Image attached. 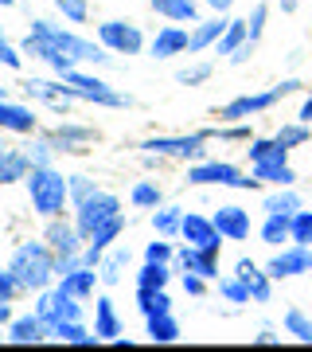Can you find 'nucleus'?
Returning <instances> with one entry per match:
<instances>
[{
    "label": "nucleus",
    "mask_w": 312,
    "mask_h": 352,
    "mask_svg": "<svg viewBox=\"0 0 312 352\" xmlns=\"http://www.w3.org/2000/svg\"><path fill=\"white\" fill-rule=\"evenodd\" d=\"M55 8H59L67 20H75V24H86V0H51Z\"/></svg>",
    "instance_id": "37998d69"
},
{
    "label": "nucleus",
    "mask_w": 312,
    "mask_h": 352,
    "mask_svg": "<svg viewBox=\"0 0 312 352\" xmlns=\"http://www.w3.org/2000/svg\"><path fill=\"white\" fill-rule=\"evenodd\" d=\"M211 223L219 227V235H223V239H230V243L250 239V212H246V208H238V204L219 208V212L211 215Z\"/></svg>",
    "instance_id": "4468645a"
},
{
    "label": "nucleus",
    "mask_w": 312,
    "mask_h": 352,
    "mask_svg": "<svg viewBox=\"0 0 312 352\" xmlns=\"http://www.w3.org/2000/svg\"><path fill=\"white\" fill-rule=\"evenodd\" d=\"M113 215H121V200L113 196V192H94L90 200L75 204V227L82 231V239H90L94 231H98L106 219H113Z\"/></svg>",
    "instance_id": "0eeeda50"
},
{
    "label": "nucleus",
    "mask_w": 312,
    "mask_h": 352,
    "mask_svg": "<svg viewBox=\"0 0 312 352\" xmlns=\"http://www.w3.org/2000/svg\"><path fill=\"white\" fill-rule=\"evenodd\" d=\"M129 266V247H117V251H110L106 258H101L98 274H101V286H117L121 282V270Z\"/></svg>",
    "instance_id": "c756f323"
},
{
    "label": "nucleus",
    "mask_w": 312,
    "mask_h": 352,
    "mask_svg": "<svg viewBox=\"0 0 312 352\" xmlns=\"http://www.w3.org/2000/svg\"><path fill=\"white\" fill-rule=\"evenodd\" d=\"M265 270H269V278H297V274H309L312 270V251L309 247H300V243H289L285 251L281 254H274V258H269V266H265Z\"/></svg>",
    "instance_id": "f8f14e48"
},
{
    "label": "nucleus",
    "mask_w": 312,
    "mask_h": 352,
    "mask_svg": "<svg viewBox=\"0 0 312 352\" xmlns=\"http://www.w3.org/2000/svg\"><path fill=\"white\" fill-rule=\"evenodd\" d=\"M67 78L71 87H75V98L78 102H98V106H110V110H121V106H133V98H125V94H117V90H110V82H101V78L94 75H82V71H67Z\"/></svg>",
    "instance_id": "6e6552de"
},
{
    "label": "nucleus",
    "mask_w": 312,
    "mask_h": 352,
    "mask_svg": "<svg viewBox=\"0 0 312 352\" xmlns=\"http://www.w3.org/2000/svg\"><path fill=\"white\" fill-rule=\"evenodd\" d=\"M187 51V32L184 28H160L156 39H152V59H172V55H184Z\"/></svg>",
    "instance_id": "412c9836"
},
{
    "label": "nucleus",
    "mask_w": 312,
    "mask_h": 352,
    "mask_svg": "<svg viewBox=\"0 0 312 352\" xmlns=\"http://www.w3.org/2000/svg\"><path fill=\"white\" fill-rule=\"evenodd\" d=\"M262 243H269V247L293 243V215H265V223H262Z\"/></svg>",
    "instance_id": "a878e982"
},
{
    "label": "nucleus",
    "mask_w": 312,
    "mask_h": 352,
    "mask_svg": "<svg viewBox=\"0 0 312 352\" xmlns=\"http://www.w3.org/2000/svg\"><path fill=\"white\" fill-rule=\"evenodd\" d=\"M137 309H141V317L172 314V298L164 289H137Z\"/></svg>",
    "instance_id": "c85d7f7f"
},
{
    "label": "nucleus",
    "mask_w": 312,
    "mask_h": 352,
    "mask_svg": "<svg viewBox=\"0 0 312 352\" xmlns=\"http://www.w3.org/2000/svg\"><path fill=\"white\" fill-rule=\"evenodd\" d=\"M145 263H172V243H149L145 247Z\"/></svg>",
    "instance_id": "8fccbe9b"
},
{
    "label": "nucleus",
    "mask_w": 312,
    "mask_h": 352,
    "mask_svg": "<svg viewBox=\"0 0 312 352\" xmlns=\"http://www.w3.org/2000/svg\"><path fill=\"white\" fill-rule=\"evenodd\" d=\"M187 184H219V188H246V192H258L262 180L250 173L242 176L230 161H200L187 168Z\"/></svg>",
    "instance_id": "39448f33"
},
{
    "label": "nucleus",
    "mask_w": 312,
    "mask_h": 352,
    "mask_svg": "<svg viewBox=\"0 0 312 352\" xmlns=\"http://www.w3.org/2000/svg\"><path fill=\"white\" fill-rule=\"evenodd\" d=\"M152 8H156L160 16H168L172 24H200L195 0H152Z\"/></svg>",
    "instance_id": "b1692460"
},
{
    "label": "nucleus",
    "mask_w": 312,
    "mask_h": 352,
    "mask_svg": "<svg viewBox=\"0 0 312 352\" xmlns=\"http://www.w3.org/2000/svg\"><path fill=\"white\" fill-rule=\"evenodd\" d=\"M101 282V274L94 270V266H78L75 274H67V278H59V286L67 289V294H75V298H82L86 302L90 294H94V286Z\"/></svg>",
    "instance_id": "5701e85b"
},
{
    "label": "nucleus",
    "mask_w": 312,
    "mask_h": 352,
    "mask_svg": "<svg viewBox=\"0 0 312 352\" xmlns=\"http://www.w3.org/2000/svg\"><path fill=\"white\" fill-rule=\"evenodd\" d=\"M254 340H258V344H277L281 337H277V333H269V329H262V333H258Z\"/></svg>",
    "instance_id": "5fc2aeb1"
},
{
    "label": "nucleus",
    "mask_w": 312,
    "mask_h": 352,
    "mask_svg": "<svg viewBox=\"0 0 312 352\" xmlns=\"http://www.w3.org/2000/svg\"><path fill=\"white\" fill-rule=\"evenodd\" d=\"M24 153H27V161H32V168H47L59 149H55V141L51 138H43V141H36V145H27Z\"/></svg>",
    "instance_id": "4c0bfd02"
},
{
    "label": "nucleus",
    "mask_w": 312,
    "mask_h": 352,
    "mask_svg": "<svg viewBox=\"0 0 312 352\" xmlns=\"http://www.w3.org/2000/svg\"><path fill=\"white\" fill-rule=\"evenodd\" d=\"M215 138V129H200V133H187V138H149L141 149H149L152 157H180V161H203L207 157V141Z\"/></svg>",
    "instance_id": "423d86ee"
},
{
    "label": "nucleus",
    "mask_w": 312,
    "mask_h": 352,
    "mask_svg": "<svg viewBox=\"0 0 312 352\" xmlns=\"http://www.w3.org/2000/svg\"><path fill=\"white\" fill-rule=\"evenodd\" d=\"M94 333H98L101 340L121 337V321H117V309H113L110 298H98V317H94Z\"/></svg>",
    "instance_id": "bb28decb"
},
{
    "label": "nucleus",
    "mask_w": 312,
    "mask_h": 352,
    "mask_svg": "<svg viewBox=\"0 0 312 352\" xmlns=\"http://www.w3.org/2000/svg\"><path fill=\"white\" fill-rule=\"evenodd\" d=\"M176 263H180V270L184 274H200V278H219V258L215 254H207L203 247H191V243H184V251L176 254Z\"/></svg>",
    "instance_id": "dca6fc26"
},
{
    "label": "nucleus",
    "mask_w": 312,
    "mask_h": 352,
    "mask_svg": "<svg viewBox=\"0 0 312 352\" xmlns=\"http://www.w3.org/2000/svg\"><path fill=\"white\" fill-rule=\"evenodd\" d=\"M246 39H250V28H246V20H230V28L223 32V39H219L215 47H219V55H235V51L242 47Z\"/></svg>",
    "instance_id": "72a5a7b5"
},
{
    "label": "nucleus",
    "mask_w": 312,
    "mask_h": 352,
    "mask_svg": "<svg viewBox=\"0 0 312 352\" xmlns=\"http://www.w3.org/2000/svg\"><path fill=\"white\" fill-rule=\"evenodd\" d=\"M250 161H289V149L277 138H254L250 141Z\"/></svg>",
    "instance_id": "7c9ffc66"
},
{
    "label": "nucleus",
    "mask_w": 312,
    "mask_h": 352,
    "mask_svg": "<svg viewBox=\"0 0 312 352\" xmlns=\"http://www.w3.org/2000/svg\"><path fill=\"white\" fill-rule=\"evenodd\" d=\"M226 28H230V20H223V12L215 16V20H200V24H195V32L187 36V51H207L211 43H219V39H223Z\"/></svg>",
    "instance_id": "6ab92c4d"
},
{
    "label": "nucleus",
    "mask_w": 312,
    "mask_h": 352,
    "mask_svg": "<svg viewBox=\"0 0 312 352\" xmlns=\"http://www.w3.org/2000/svg\"><path fill=\"white\" fill-rule=\"evenodd\" d=\"M47 337H51V325L39 314L8 321V340H12V344H39V340H47Z\"/></svg>",
    "instance_id": "f3484780"
},
{
    "label": "nucleus",
    "mask_w": 312,
    "mask_h": 352,
    "mask_svg": "<svg viewBox=\"0 0 312 352\" xmlns=\"http://www.w3.org/2000/svg\"><path fill=\"white\" fill-rule=\"evenodd\" d=\"M277 141H281L285 149H297V145L309 141V126H304V122H297V126H281L277 129Z\"/></svg>",
    "instance_id": "79ce46f5"
},
{
    "label": "nucleus",
    "mask_w": 312,
    "mask_h": 352,
    "mask_svg": "<svg viewBox=\"0 0 312 352\" xmlns=\"http://www.w3.org/2000/svg\"><path fill=\"white\" fill-rule=\"evenodd\" d=\"M20 51L32 55V59H43L55 75H67L78 63H110V55L94 39H82L59 24H47V20H32V32L24 36V47Z\"/></svg>",
    "instance_id": "f257e3e1"
},
{
    "label": "nucleus",
    "mask_w": 312,
    "mask_h": 352,
    "mask_svg": "<svg viewBox=\"0 0 312 352\" xmlns=\"http://www.w3.org/2000/svg\"><path fill=\"white\" fill-rule=\"evenodd\" d=\"M265 215H293V212H300V196L293 188H281V192H274V196H265Z\"/></svg>",
    "instance_id": "473e14b6"
},
{
    "label": "nucleus",
    "mask_w": 312,
    "mask_h": 352,
    "mask_svg": "<svg viewBox=\"0 0 312 352\" xmlns=\"http://www.w3.org/2000/svg\"><path fill=\"white\" fill-rule=\"evenodd\" d=\"M184 294H187V298H203V294H207V278L184 274Z\"/></svg>",
    "instance_id": "603ef678"
},
{
    "label": "nucleus",
    "mask_w": 312,
    "mask_h": 352,
    "mask_svg": "<svg viewBox=\"0 0 312 352\" xmlns=\"http://www.w3.org/2000/svg\"><path fill=\"white\" fill-rule=\"evenodd\" d=\"M98 39L101 47L113 51V55H137L145 47V36H141L137 24H129V20H106L98 28Z\"/></svg>",
    "instance_id": "9d476101"
},
{
    "label": "nucleus",
    "mask_w": 312,
    "mask_h": 352,
    "mask_svg": "<svg viewBox=\"0 0 312 352\" xmlns=\"http://www.w3.org/2000/svg\"><path fill=\"white\" fill-rule=\"evenodd\" d=\"M0 129H8V133H32L36 129V113L0 94Z\"/></svg>",
    "instance_id": "a211bd4d"
},
{
    "label": "nucleus",
    "mask_w": 312,
    "mask_h": 352,
    "mask_svg": "<svg viewBox=\"0 0 312 352\" xmlns=\"http://www.w3.org/2000/svg\"><path fill=\"white\" fill-rule=\"evenodd\" d=\"M219 294H223L226 302H235V305H246L250 302V286L238 274L235 278H223V282H219Z\"/></svg>",
    "instance_id": "ea45409f"
},
{
    "label": "nucleus",
    "mask_w": 312,
    "mask_h": 352,
    "mask_svg": "<svg viewBox=\"0 0 312 352\" xmlns=\"http://www.w3.org/2000/svg\"><path fill=\"white\" fill-rule=\"evenodd\" d=\"M51 337L67 340V344H98V333H90V329H82V321H62V325L51 329Z\"/></svg>",
    "instance_id": "2f4dec72"
},
{
    "label": "nucleus",
    "mask_w": 312,
    "mask_h": 352,
    "mask_svg": "<svg viewBox=\"0 0 312 352\" xmlns=\"http://www.w3.org/2000/svg\"><path fill=\"white\" fill-rule=\"evenodd\" d=\"M207 78H211V67H191V71H180L176 82H184V87H200V82H207Z\"/></svg>",
    "instance_id": "09e8293b"
},
{
    "label": "nucleus",
    "mask_w": 312,
    "mask_h": 352,
    "mask_svg": "<svg viewBox=\"0 0 312 352\" xmlns=\"http://www.w3.org/2000/svg\"><path fill=\"white\" fill-rule=\"evenodd\" d=\"M43 239H47V247L55 254H78L82 251V231H78L75 223H67L62 215H55V219H47V227H43Z\"/></svg>",
    "instance_id": "ddd939ff"
},
{
    "label": "nucleus",
    "mask_w": 312,
    "mask_h": 352,
    "mask_svg": "<svg viewBox=\"0 0 312 352\" xmlns=\"http://www.w3.org/2000/svg\"><path fill=\"white\" fill-rule=\"evenodd\" d=\"M47 138L55 141V149L59 153H82V145L94 141V129H86V126H59V129H51Z\"/></svg>",
    "instance_id": "4be33fe9"
},
{
    "label": "nucleus",
    "mask_w": 312,
    "mask_h": 352,
    "mask_svg": "<svg viewBox=\"0 0 312 352\" xmlns=\"http://www.w3.org/2000/svg\"><path fill=\"white\" fill-rule=\"evenodd\" d=\"M235 274L250 286V298H254V302H269V298H274V286H269L274 278H269V270H262V266L254 263V258H238Z\"/></svg>",
    "instance_id": "2eb2a0df"
},
{
    "label": "nucleus",
    "mask_w": 312,
    "mask_h": 352,
    "mask_svg": "<svg viewBox=\"0 0 312 352\" xmlns=\"http://www.w3.org/2000/svg\"><path fill=\"white\" fill-rule=\"evenodd\" d=\"M285 329H289V337H297V340H304V344H312V321L300 309H289L285 314Z\"/></svg>",
    "instance_id": "58836bf2"
},
{
    "label": "nucleus",
    "mask_w": 312,
    "mask_h": 352,
    "mask_svg": "<svg viewBox=\"0 0 312 352\" xmlns=\"http://www.w3.org/2000/svg\"><path fill=\"white\" fill-rule=\"evenodd\" d=\"M8 270L20 278V286H24V289H36V294L51 289V282L59 278V270H55V251L47 247V239H43V243H24V247H16V254H12V263H8Z\"/></svg>",
    "instance_id": "f03ea898"
},
{
    "label": "nucleus",
    "mask_w": 312,
    "mask_h": 352,
    "mask_svg": "<svg viewBox=\"0 0 312 352\" xmlns=\"http://www.w3.org/2000/svg\"><path fill=\"white\" fill-rule=\"evenodd\" d=\"M281 12H297V0H281Z\"/></svg>",
    "instance_id": "13d9d810"
},
{
    "label": "nucleus",
    "mask_w": 312,
    "mask_h": 352,
    "mask_svg": "<svg viewBox=\"0 0 312 352\" xmlns=\"http://www.w3.org/2000/svg\"><path fill=\"white\" fill-rule=\"evenodd\" d=\"M297 118L304 122V126H312V94L304 98V106H300V113H297Z\"/></svg>",
    "instance_id": "864d4df0"
},
{
    "label": "nucleus",
    "mask_w": 312,
    "mask_h": 352,
    "mask_svg": "<svg viewBox=\"0 0 312 352\" xmlns=\"http://www.w3.org/2000/svg\"><path fill=\"white\" fill-rule=\"evenodd\" d=\"M293 243L312 247V212H293Z\"/></svg>",
    "instance_id": "a19ab883"
},
{
    "label": "nucleus",
    "mask_w": 312,
    "mask_h": 352,
    "mask_svg": "<svg viewBox=\"0 0 312 352\" xmlns=\"http://www.w3.org/2000/svg\"><path fill=\"white\" fill-rule=\"evenodd\" d=\"M12 4H16V0H0V8H12Z\"/></svg>",
    "instance_id": "bf43d9fd"
},
{
    "label": "nucleus",
    "mask_w": 312,
    "mask_h": 352,
    "mask_svg": "<svg viewBox=\"0 0 312 352\" xmlns=\"http://www.w3.org/2000/svg\"><path fill=\"white\" fill-rule=\"evenodd\" d=\"M0 67H12V71H20V67H24V55H20V51L4 39V32H0Z\"/></svg>",
    "instance_id": "49530a36"
},
{
    "label": "nucleus",
    "mask_w": 312,
    "mask_h": 352,
    "mask_svg": "<svg viewBox=\"0 0 312 352\" xmlns=\"http://www.w3.org/2000/svg\"><path fill=\"white\" fill-rule=\"evenodd\" d=\"M215 138L219 141H254L250 126H230V129H215Z\"/></svg>",
    "instance_id": "3c124183"
},
{
    "label": "nucleus",
    "mask_w": 312,
    "mask_h": 352,
    "mask_svg": "<svg viewBox=\"0 0 312 352\" xmlns=\"http://www.w3.org/2000/svg\"><path fill=\"white\" fill-rule=\"evenodd\" d=\"M254 176L258 180H269V184H281V188H293V180H297V173L289 168V161H258L254 164Z\"/></svg>",
    "instance_id": "393cba45"
},
{
    "label": "nucleus",
    "mask_w": 312,
    "mask_h": 352,
    "mask_svg": "<svg viewBox=\"0 0 312 352\" xmlns=\"http://www.w3.org/2000/svg\"><path fill=\"white\" fill-rule=\"evenodd\" d=\"M265 4H258V8H254V16H250L246 20V28H250V39L246 43H254V47H258V39H262V32H265Z\"/></svg>",
    "instance_id": "c03bdc74"
},
{
    "label": "nucleus",
    "mask_w": 312,
    "mask_h": 352,
    "mask_svg": "<svg viewBox=\"0 0 312 352\" xmlns=\"http://www.w3.org/2000/svg\"><path fill=\"white\" fill-rule=\"evenodd\" d=\"M20 278L12 274V270H0V302H12L16 294H20Z\"/></svg>",
    "instance_id": "de8ad7c7"
},
{
    "label": "nucleus",
    "mask_w": 312,
    "mask_h": 352,
    "mask_svg": "<svg viewBox=\"0 0 312 352\" xmlns=\"http://www.w3.org/2000/svg\"><path fill=\"white\" fill-rule=\"evenodd\" d=\"M180 235H184V243H191V247H203V251L215 254V258H219V251H223V235H219V227H215L207 215H200V212H184Z\"/></svg>",
    "instance_id": "9b49d317"
},
{
    "label": "nucleus",
    "mask_w": 312,
    "mask_h": 352,
    "mask_svg": "<svg viewBox=\"0 0 312 352\" xmlns=\"http://www.w3.org/2000/svg\"><path fill=\"white\" fill-rule=\"evenodd\" d=\"M12 321V309H8V302H0V325H8Z\"/></svg>",
    "instance_id": "6e6d98bb"
},
{
    "label": "nucleus",
    "mask_w": 312,
    "mask_h": 352,
    "mask_svg": "<svg viewBox=\"0 0 312 352\" xmlns=\"http://www.w3.org/2000/svg\"><path fill=\"white\" fill-rule=\"evenodd\" d=\"M145 325H149V337H152V344H172V340H180V321H176L172 314L145 317Z\"/></svg>",
    "instance_id": "cd10ccee"
},
{
    "label": "nucleus",
    "mask_w": 312,
    "mask_h": 352,
    "mask_svg": "<svg viewBox=\"0 0 312 352\" xmlns=\"http://www.w3.org/2000/svg\"><path fill=\"white\" fill-rule=\"evenodd\" d=\"M180 223H184V212H180V208H156V212H152V227H156L160 235H176Z\"/></svg>",
    "instance_id": "c9c22d12"
},
{
    "label": "nucleus",
    "mask_w": 312,
    "mask_h": 352,
    "mask_svg": "<svg viewBox=\"0 0 312 352\" xmlns=\"http://www.w3.org/2000/svg\"><path fill=\"white\" fill-rule=\"evenodd\" d=\"M94 180H86V176H71V204H82V200H90L94 196Z\"/></svg>",
    "instance_id": "a18cd8bd"
},
{
    "label": "nucleus",
    "mask_w": 312,
    "mask_h": 352,
    "mask_svg": "<svg viewBox=\"0 0 312 352\" xmlns=\"http://www.w3.org/2000/svg\"><path fill=\"white\" fill-rule=\"evenodd\" d=\"M168 263H145L137 274V289H164L168 286Z\"/></svg>",
    "instance_id": "f704fd0d"
},
{
    "label": "nucleus",
    "mask_w": 312,
    "mask_h": 352,
    "mask_svg": "<svg viewBox=\"0 0 312 352\" xmlns=\"http://www.w3.org/2000/svg\"><path fill=\"white\" fill-rule=\"evenodd\" d=\"M24 184H27V192H32V208H36L43 219L62 215V208L71 204V176L55 173V164H47V168H32Z\"/></svg>",
    "instance_id": "7ed1b4c3"
},
{
    "label": "nucleus",
    "mask_w": 312,
    "mask_h": 352,
    "mask_svg": "<svg viewBox=\"0 0 312 352\" xmlns=\"http://www.w3.org/2000/svg\"><path fill=\"white\" fill-rule=\"evenodd\" d=\"M300 82L297 78H285V82H277L274 90H265V94H242V98L226 102L223 110H219V122H246V118H254V113L269 110V106H277L281 98H289V94H297Z\"/></svg>",
    "instance_id": "20e7f679"
},
{
    "label": "nucleus",
    "mask_w": 312,
    "mask_h": 352,
    "mask_svg": "<svg viewBox=\"0 0 312 352\" xmlns=\"http://www.w3.org/2000/svg\"><path fill=\"white\" fill-rule=\"evenodd\" d=\"M32 173V161H27L24 149H4L0 145V184H16V180H27Z\"/></svg>",
    "instance_id": "aec40b11"
},
{
    "label": "nucleus",
    "mask_w": 312,
    "mask_h": 352,
    "mask_svg": "<svg viewBox=\"0 0 312 352\" xmlns=\"http://www.w3.org/2000/svg\"><path fill=\"white\" fill-rule=\"evenodd\" d=\"M78 302H82V298H75V294H67L62 286H55V289H43V294H39L36 314L55 329V325H62V321H82V305Z\"/></svg>",
    "instance_id": "1a4fd4ad"
},
{
    "label": "nucleus",
    "mask_w": 312,
    "mask_h": 352,
    "mask_svg": "<svg viewBox=\"0 0 312 352\" xmlns=\"http://www.w3.org/2000/svg\"><path fill=\"white\" fill-rule=\"evenodd\" d=\"M160 188H156V184H152V180H141V184H133V204H137V208H149V212H156V208H160Z\"/></svg>",
    "instance_id": "e433bc0d"
},
{
    "label": "nucleus",
    "mask_w": 312,
    "mask_h": 352,
    "mask_svg": "<svg viewBox=\"0 0 312 352\" xmlns=\"http://www.w3.org/2000/svg\"><path fill=\"white\" fill-rule=\"evenodd\" d=\"M207 4H211L215 12H226V8H230V0H207Z\"/></svg>",
    "instance_id": "4d7b16f0"
}]
</instances>
